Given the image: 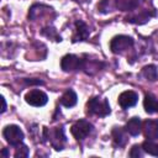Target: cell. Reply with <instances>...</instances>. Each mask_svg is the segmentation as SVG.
I'll list each match as a JSON object with an SVG mask.
<instances>
[{"mask_svg":"<svg viewBox=\"0 0 158 158\" xmlns=\"http://www.w3.org/2000/svg\"><path fill=\"white\" fill-rule=\"evenodd\" d=\"M42 137H43V141H44V142L48 141V142L51 143V146H52L56 151H62L63 147H64V143L67 142V137H65L63 126L54 127V128L43 127Z\"/></svg>","mask_w":158,"mask_h":158,"instance_id":"obj_1","label":"cell"},{"mask_svg":"<svg viewBox=\"0 0 158 158\" xmlns=\"http://www.w3.org/2000/svg\"><path fill=\"white\" fill-rule=\"evenodd\" d=\"M86 112L89 115L105 117V116L110 115L111 109H110L109 101L106 99H102L100 96H94L86 102Z\"/></svg>","mask_w":158,"mask_h":158,"instance_id":"obj_2","label":"cell"},{"mask_svg":"<svg viewBox=\"0 0 158 158\" xmlns=\"http://www.w3.org/2000/svg\"><path fill=\"white\" fill-rule=\"evenodd\" d=\"M133 46H135V40L131 36H126V35L115 36L110 41V49L115 54H123L130 49H132Z\"/></svg>","mask_w":158,"mask_h":158,"instance_id":"obj_3","label":"cell"},{"mask_svg":"<svg viewBox=\"0 0 158 158\" xmlns=\"http://www.w3.org/2000/svg\"><path fill=\"white\" fill-rule=\"evenodd\" d=\"M2 136H4L5 141L12 147H17V146L22 144L23 138H25L22 130L17 125H7L2 130Z\"/></svg>","mask_w":158,"mask_h":158,"instance_id":"obj_4","label":"cell"},{"mask_svg":"<svg viewBox=\"0 0 158 158\" xmlns=\"http://www.w3.org/2000/svg\"><path fill=\"white\" fill-rule=\"evenodd\" d=\"M94 130V126L93 123H90L89 121L86 120H79L77 122H74L70 127V132L73 135V137L78 141V142H81L84 141Z\"/></svg>","mask_w":158,"mask_h":158,"instance_id":"obj_5","label":"cell"},{"mask_svg":"<svg viewBox=\"0 0 158 158\" xmlns=\"http://www.w3.org/2000/svg\"><path fill=\"white\" fill-rule=\"evenodd\" d=\"M60 68L64 72H78L83 70V56L75 54H65L60 59Z\"/></svg>","mask_w":158,"mask_h":158,"instance_id":"obj_6","label":"cell"},{"mask_svg":"<svg viewBox=\"0 0 158 158\" xmlns=\"http://www.w3.org/2000/svg\"><path fill=\"white\" fill-rule=\"evenodd\" d=\"M156 16V10L153 7L151 9H141L139 11H136V12H131L125 20L127 22H131V23H136V25H142V23H146L147 21H149L151 17Z\"/></svg>","mask_w":158,"mask_h":158,"instance_id":"obj_7","label":"cell"},{"mask_svg":"<svg viewBox=\"0 0 158 158\" xmlns=\"http://www.w3.org/2000/svg\"><path fill=\"white\" fill-rule=\"evenodd\" d=\"M105 67V63L98 58H91L88 54H83V72L88 75H94Z\"/></svg>","mask_w":158,"mask_h":158,"instance_id":"obj_8","label":"cell"},{"mask_svg":"<svg viewBox=\"0 0 158 158\" xmlns=\"http://www.w3.org/2000/svg\"><path fill=\"white\" fill-rule=\"evenodd\" d=\"M25 100L27 104H30L31 106H36V107H41L44 106L48 101V96L46 93H43L40 89H33L30 90L26 95H25Z\"/></svg>","mask_w":158,"mask_h":158,"instance_id":"obj_9","label":"cell"},{"mask_svg":"<svg viewBox=\"0 0 158 158\" xmlns=\"http://www.w3.org/2000/svg\"><path fill=\"white\" fill-rule=\"evenodd\" d=\"M118 105L121 106V109L123 110H127L132 106H135L138 101V94L136 91H132V90H126L123 93H121L118 95Z\"/></svg>","mask_w":158,"mask_h":158,"instance_id":"obj_10","label":"cell"},{"mask_svg":"<svg viewBox=\"0 0 158 158\" xmlns=\"http://www.w3.org/2000/svg\"><path fill=\"white\" fill-rule=\"evenodd\" d=\"M51 12H54L52 7L47 6V5H43V4H35L30 7V11H28V19L32 20V21H36V20H41L43 19L44 16L49 15Z\"/></svg>","mask_w":158,"mask_h":158,"instance_id":"obj_11","label":"cell"},{"mask_svg":"<svg viewBox=\"0 0 158 158\" xmlns=\"http://www.w3.org/2000/svg\"><path fill=\"white\" fill-rule=\"evenodd\" d=\"M142 131L147 139H157L158 138V120L148 118L142 122Z\"/></svg>","mask_w":158,"mask_h":158,"instance_id":"obj_12","label":"cell"},{"mask_svg":"<svg viewBox=\"0 0 158 158\" xmlns=\"http://www.w3.org/2000/svg\"><path fill=\"white\" fill-rule=\"evenodd\" d=\"M89 36H90L89 26L83 20H77L75 21V30H74V33L72 36V42L85 41Z\"/></svg>","mask_w":158,"mask_h":158,"instance_id":"obj_13","label":"cell"},{"mask_svg":"<svg viewBox=\"0 0 158 158\" xmlns=\"http://www.w3.org/2000/svg\"><path fill=\"white\" fill-rule=\"evenodd\" d=\"M115 6L121 11H136L138 7H142L148 0H114Z\"/></svg>","mask_w":158,"mask_h":158,"instance_id":"obj_14","label":"cell"},{"mask_svg":"<svg viewBox=\"0 0 158 158\" xmlns=\"http://www.w3.org/2000/svg\"><path fill=\"white\" fill-rule=\"evenodd\" d=\"M111 137L116 147H123L128 141L127 131L125 130V127H114L111 131Z\"/></svg>","mask_w":158,"mask_h":158,"instance_id":"obj_15","label":"cell"},{"mask_svg":"<svg viewBox=\"0 0 158 158\" xmlns=\"http://www.w3.org/2000/svg\"><path fill=\"white\" fill-rule=\"evenodd\" d=\"M125 130L127 131V133L130 136H133V137L138 136L141 133V131H142V121H141V118L137 117V116L130 118L127 121L126 126H125Z\"/></svg>","mask_w":158,"mask_h":158,"instance_id":"obj_16","label":"cell"},{"mask_svg":"<svg viewBox=\"0 0 158 158\" xmlns=\"http://www.w3.org/2000/svg\"><path fill=\"white\" fill-rule=\"evenodd\" d=\"M60 105H63L64 107H73L75 106L77 101H78V96H77V93L73 90V89H67L63 95L60 96Z\"/></svg>","mask_w":158,"mask_h":158,"instance_id":"obj_17","label":"cell"},{"mask_svg":"<svg viewBox=\"0 0 158 158\" xmlns=\"http://www.w3.org/2000/svg\"><path fill=\"white\" fill-rule=\"evenodd\" d=\"M143 106H144L146 112L148 114L158 112V100L152 94H146L144 100H143Z\"/></svg>","mask_w":158,"mask_h":158,"instance_id":"obj_18","label":"cell"},{"mask_svg":"<svg viewBox=\"0 0 158 158\" xmlns=\"http://www.w3.org/2000/svg\"><path fill=\"white\" fill-rule=\"evenodd\" d=\"M141 77H143L146 80H149V81H156L158 79V70H157V67L154 64H148V65H144L141 70Z\"/></svg>","mask_w":158,"mask_h":158,"instance_id":"obj_19","label":"cell"},{"mask_svg":"<svg viewBox=\"0 0 158 158\" xmlns=\"http://www.w3.org/2000/svg\"><path fill=\"white\" fill-rule=\"evenodd\" d=\"M41 35H43V36H46V37H48L49 40H53V41H56V42H60V41H62V37L58 35L57 30H56L53 26H51V25L44 26V27L41 30Z\"/></svg>","mask_w":158,"mask_h":158,"instance_id":"obj_20","label":"cell"},{"mask_svg":"<svg viewBox=\"0 0 158 158\" xmlns=\"http://www.w3.org/2000/svg\"><path fill=\"white\" fill-rule=\"evenodd\" d=\"M142 149L154 157H158V143L153 142V139H147L142 143Z\"/></svg>","mask_w":158,"mask_h":158,"instance_id":"obj_21","label":"cell"},{"mask_svg":"<svg viewBox=\"0 0 158 158\" xmlns=\"http://www.w3.org/2000/svg\"><path fill=\"white\" fill-rule=\"evenodd\" d=\"M15 148H16V151H15V157L16 158H19V157L20 158L21 157H28V148L23 143L17 146V147H15Z\"/></svg>","mask_w":158,"mask_h":158,"instance_id":"obj_22","label":"cell"},{"mask_svg":"<svg viewBox=\"0 0 158 158\" xmlns=\"http://www.w3.org/2000/svg\"><path fill=\"white\" fill-rule=\"evenodd\" d=\"M142 146H138V144H135L131 151H130V157H135V158H138V157H142L143 153H142Z\"/></svg>","mask_w":158,"mask_h":158,"instance_id":"obj_23","label":"cell"},{"mask_svg":"<svg viewBox=\"0 0 158 158\" xmlns=\"http://www.w3.org/2000/svg\"><path fill=\"white\" fill-rule=\"evenodd\" d=\"M25 83H26L27 85H33V84L42 85V84H43V81H42V80H40V79H37V80H33V79H25Z\"/></svg>","mask_w":158,"mask_h":158,"instance_id":"obj_24","label":"cell"},{"mask_svg":"<svg viewBox=\"0 0 158 158\" xmlns=\"http://www.w3.org/2000/svg\"><path fill=\"white\" fill-rule=\"evenodd\" d=\"M1 102H2L1 112H5V111H6V101H5V98H4V96H1Z\"/></svg>","mask_w":158,"mask_h":158,"instance_id":"obj_25","label":"cell"},{"mask_svg":"<svg viewBox=\"0 0 158 158\" xmlns=\"http://www.w3.org/2000/svg\"><path fill=\"white\" fill-rule=\"evenodd\" d=\"M1 154H2V157H7V156H9V153H7V149H6V148H2V151H1Z\"/></svg>","mask_w":158,"mask_h":158,"instance_id":"obj_26","label":"cell"},{"mask_svg":"<svg viewBox=\"0 0 158 158\" xmlns=\"http://www.w3.org/2000/svg\"><path fill=\"white\" fill-rule=\"evenodd\" d=\"M73 1L79 2V4H85V2H88V1H90V0H73Z\"/></svg>","mask_w":158,"mask_h":158,"instance_id":"obj_27","label":"cell"}]
</instances>
